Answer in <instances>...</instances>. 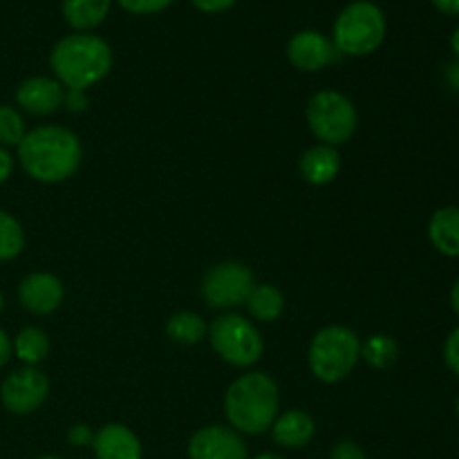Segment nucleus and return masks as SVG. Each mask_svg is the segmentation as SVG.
Segmentation results:
<instances>
[{
    "instance_id": "f257e3e1",
    "label": "nucleus",
    "mask_w": 459,
    "mask_h": 459,
    "mask_svg": "<svg viewBox=\"0 0 459 459\" xmlns=\"http://www.w3.org/2000/svg\"><path fill=\"white\" fill-rule=\"evenodd\" d=\"M81 142L61 126H40L18 143V161L31 179L43 184L65 182L79 170Z\"/></svg>"
},
{
    "instance_id": "f03ea898",
    "label": "nucleus",
    "mask_w": 459,
    "mask_h": 459,
    "mask_svg": "<svg viewBox=\"0 0 459 459\" xmlns=\"http://www.w3.org/2000/svg\"><path fill=\"white\" fill-rule=\"evenodd\" d=\"M56 81L67 90L85 92L90 85L99 83L112 67V49L99 36L79 31L54 45L49 54Z\"/></svg>"
},
{
    "instance_id": "7ed1b4c3",
    "label": "nucleus",
    "mask_w": 459,
    "mask_h": 459,
    "mask_svg": "<svg viewBox=\"0 0 459 459\" xmlns=\"http://www.w3.org/2000/svg\"><path fill=\"white\" fill-rule=\"evenodd\" d=\"M224 415L233 430L260 435L276 421L278 385L264 372H249L233 381L224 397Z\"/></svg>"
},
{
    "instance_id": "20e7f679",
    "label": "nucleus",
    "mask_w": 459,
    "mask_h": 459,
    "mask_svg": "<svg viewBox=\"0 0 459 459\" xmlns=\"http://www.w3.org/2000/svg\"><path fill=\"white\" fill-rule=\"evenodd\" d=\"M361 357V341L350 327L330 325L314 336L309 345V368L323 384L343 381Z\"/></svg>"
},
{
    "instance_id": "39448f33",
    "label": "nucleus",
    "mask_w": 459,
    "mask_h": 459,
    "mask_svg": "<svg viewBox=\"0 0 459 459\" xmlns=\"http://www.w3.org/2000/svg\"><path fill=\"white\" fill-rule=\"evenodd\" d=\"M384 12L368 0L350 3L334 22V45L348 56H368L384 43Z\"/></svg>"
},
{
    "instance_id": "423d86ee",
    "label": "nucleus",
    "mask_w": 459,
    "mask_h": 459,
    "mask_svg": "<svg viewBox=\"0 0 459 459\" xmlns=\"http://www.w3.org/2000/svg\"><path fill=\"white\" fill-rule=\"evenodd\" d=\"M307 124L314 137L325 142V146H341L357 130V108L345 94L323 90L309 99Z\"/></svg>"
},
{
    "instance_id": "0eeeda50",
    "label": "nucleus",
    "mask_w": 459,
    "mask_h": 459,
    "mask_svg": "<svg viewBox=\"0 0 459 459\" xmlns=\"http://www.w3.org/2000/svg\"><path fill=\"white\" fill-rule=\"evenodd\" d=\"M209 339L222 361L236 368H249L263 357V336L255 330L254 323H249L240 314H224L215 318L209 330Z\"/></svg>"
},
{
    "instance_id": "6e6552de",
    "label": "nucleus",
    "mask_w": 459,
    "mask_h": 459,
    "mask_svg": "<svg viewBox=\"0 0 459 459\" xmlns=\"http://www.w3.org/2000/svg\"><path fill=\"white\" fill-rule=\"evenodd\" d=\"M255 287L254 273L240 263H220L206 272L202 281V296L215 309H229L245 305Z\"/></svg>"
},
{
    "instance_id": "1a4fd4ad",
    "label": "nucleus",
    "mask_w": 459,
    "mask_h": 459,
    "mask_svg": "<svg viewBox=\"0 0 459 459\" xmlns=\"http://www.w3.org/2000/svg\"><path fill=\"white\" fill-rule=\"evenodd\" d=\"M49 393V381L36 368L27 366L13 370L0 385V402L13 415H30L39 411Z\"/></svg>"
},
{
    "instance_id": "9d476101",
    "label": "nucleus",
    "mask_w": 459,
    "mask_h": 459,
    "mask_svg": "<svg viewBox=\"0 0 459 459\" xmlns=\"http://www.w3.org/2000/svg\"><path fill=\"white\" fill-rule=\"evenodd\" d=\"M188 459H247V444L229 426H206L188 442Z\"/></svg>"
},
{
    "instance_id": "9b49d317",
    "label": "nucleus",
    "mask_w": 459,
    "mask_h": 459,
    "mask_svg": "<svg viewBox=\"0 0 459 459\" xmlns=\"http://www.w3.org/2000/svg\"><path fill=\"white\" fill-rule=\"evenodd\" d=\"M339 54L341 52L336 49L334 40L314 30L299 31L287 43V58H290L291 65L303 72L323 70V67L332 65Z\"/></svg>"
},
{
    "instance_id": "f8f14e48",
    "label": "nucleus",
    "mask_w": 459,
    "mask_h": 459,
    "mask_svg": "<svg viewBox=\"0 0 459 459\" xmlns=\"http://www.w3.org/2000/svg\"><path fill=\"white\" fill-rule=\"evenodd\" d=\"M16 103L30 115H52L65 103V88L49 76H31L18 85Z\"/></svg>"
},
{
    "instance_id": "ddd939ff",
    "label": "nucleus",
    "mask_w": 459,
    "mask_h": 459,
    "mask_svg": "<svg viewBox=\"0 0 459 459\" xmlns=\"http://www.w3.org/2000/svg\"><path fill=\"white\" fill-rule=\"evenodd\" d=\"M18 299L27 312L45 316L63 303V282L52 273H30L18 287Z\"/></svg>"
},
{
    "instance_id": "4468645a",
    "label": "nucleus",
    "mask_w": 459,
    "mask_h": 459,
    "mask_svg": "<svg viewBox=\"0 0 459 459\" xmlns=\"http://www.w3.org/2000/svg\"><path fill=\"white\" fill-rule=\"evenodd\" d=\"M92 448L97 459H142V444L130 429L108 424L94 435Z\"/></svg>"
},
{
    "instance_id": "2eb2a0df",
    "label": "nucleus",
    "mask_w": 459,
    "mask_h": 459,
    "mask_svg": "<svg viewBox=\"0 0 459 459\" xmlns=\"http://www.w3.org/2000/svg\"><path fill=\"white\" fill-rule=\"evenodd\" d=\"M314 420L303 411H290L272 424V437L278 446L303 448L314 437Z\"/></svg>"
},
{
    "instance_id": "dca6fc26",
    "label": "nucleus",
    "mask_w": 459,
    "mask_h": 459,
    "mask_svg": "<svg viewBox=\"0 0 459 459\" xmlns=\"http://www.w3.org/2000/svg\"><path fill=\"white\" fill-rule=\"evenodd\" d=\"M341 169V157L334 146H314L300 157V175L314 186H325L336 178Z\"/></svg>"
},
{
    "instance_id": "f3484780",
    "label": "nucleus",
    "mask_w": 459,
    "mask_h": 459,
    "mask_svg": "<svg viewBox=\"0 0 459 459\" xmlns=\"http://www.w3.org/2000/svg\"><path fill=\"white\" fill-rule=\"evenodd\" d=\"M429 238L439 254L448 258L459 255V206H444L435 211L429 224Z\"/></svg>"
},
{
    "instance_id": "a211bd4d",
    "label": "nucleus",
    "mask_w": 459,
    "mask_h": 459,
    "mask_svg": "<svg viewBox=\"0 0 459 459\" xmlns=\"http://www.w3.org/2000/svg\"><path fill=\"white\" fill-rule=\"evenodd\" d=\"M112 0H63V18L76 31H90L103 22Z\"/></svg>"
},
{
    "instance_id": "6ab92c4d",
    "label": "nucleus",
    "mask_w": 459,
    "mask_h": 459,
    "mask_svg": "<svg viewBox=\"0 0 459 459\" xmlns=\"http://www.w3.org/2000/svg\"><path fill=\"white\" fill-rule=\"evenodd\" d=\"M245 305L254 318L263 323H273L285 309V299H282L281 290H276L273 285H255Z\"/></svg>"
},
{
    "instance_id": "aec40b11",
    "label": "nucleus",
    "mask_w": 459,
    "mask_h": 459,
    "mask_svg": "<svg viewBox=\"0 0 459 459\" xmlns=\"http://www.w3.org/2000/svg\"><path fill=\"white\" fill-rule=\"evenodd\" d=\"M13 352L27 366L36 368L49 352V339L40 327H22L13 339Z\"/></svg>"
},
{
    "instance_id": "412c9836",
    "label": "nucleus",
    "mask_w": 459,
    "mask_h": 459,
    "mask_svg": "<svg viewBox=\"0 0 459 459\" xmlns=\"http://www.w3.org/2000/svg\"><path fill=\"white\" fill-rule=\"evenodd\" d=\"M166 332H169V336L175 343L193 345L200 343V341L204 339L209 327H206L204 318L197 316V314L178 312L169 318V323H166Z\"/></svg>"
},
{
    "instance_id": "4be33fe9",
    "label": "nucleus",
    "mask_w": 459,
    "mask_h": 459,
    "mask_svg": "<svg viewBox=\"0 0 459 459\" xmlns=\"http://www.w3.org/2000/svg\"><path fill=\"white\" fill-rule=\"evenodd\" d=\"M361 357L366 359L368 366L377 368V370H384V368L393 366L397 361L399 345L390 336L375 334L361 345Z\"/></svg>"
},
{
    "instance_id": "5701e85b",
    "label": "nucleus",
    "mask_w": 459,
    "mask_h": 459,
    "mask_svg": "<svg viewBox=\"0 0 459 459\" xmlns=\"http://www.w3.org/2000/svg\"><path fill=\"white\" fill-rule=\"evenodd\" d=\"M22 247H25V233L18 220L13 215L4 213L0 209V263L4 260H13L21 255Z\"/></svg>"
},
{
    "instance_id": "b1692460",
    "label": "nucleus",
    "mask_w": 459,
    "mask_h": 459,
    "mask_svg": "<svg viewBox=\"0 0 459 459\" xmlns=\"http://www.w3.org/2000/svg\"><path fill=\"white\" fill-rule=\"evenodd\" d=\"M25 121L12 106H0V146H18L25 137Z\"/></svg>"
},
{
    "instance_id": "393cba45",
    "label": "nucleus",
    "mask_w": 459,
    "mask_h": 459,
    "mask_svg": "<svg viewBox=\"0 0 459 459\" xmlns=\"http://www.w3.org/2000/svg\"><path fill=\"white\" fill-rule=\"evenodd\" d=\"M130 13H157L169 7L173 0H117Z\"/></svg>"
},
{
    "instance_id": "a878e982",
    "label": "nucleus",
    "mask_w": 459,
    "mask_h": 459,
    "mask_svg": "<svg viewBox=\"0 0 459 459\" xmlns=\"http://www.w3.org/2000/svg\"><path fill=\"white\" fill-rule=\"evenodd\" d=\"M444 361H446L448 370L459 377V327L448 334L446 345H444Z\"/></svg>"
},
{
    "instance_id": "bb28decb",
    "label": "nucleus",
    "mask_w": 459,
    "mask_h": 459,
    "mask_svg": "<svg viewBox=\"0 0 459 459\" xmlns=\"http://www.w3.org/2000/svg\"><path fill=\"white\" fill-rule=\"evenodd\" d=\"M330 459H366V453L359 444L354 442H341L332 448Z\"/></svg>"
},
{
    "instance_id": "cd10ccee",
    "label": "nucleus",
    "mask_w": 459,
    "mask_h": 459,
    "mask_svg": "<svg viewBox=\"0 0 459 459\" xmlns=\"http://www.w3.org/2000/svg\"><path fill=\"white\" fill-rule=\"evenodd\" d=\"M200 12L206 13H222L236 4V0H191Z\"/></svg>"
},
{
    "instance_id": "c85d7f7f",
    "label": "nucleus",
    "mask_w": 459,
    "mask_h": 459,
    "mask_svg": "<svg viewBox=\"0 0 459 459\" xmlns=\"http://www.w3.org/2000/svg\"><path fill=\"white\" fill-rule=\"evenodd\" d=\"M67 439H70V444H74V446H88V444H92L94 435L90 433L88 426L79 424V426H72L70 433H67Z\"/></svg>"
},
{
    "instance_id": "c756f323",
    "label": "nucleus",
    "mask_w": 459,
    "mask_h": 459,
    "mask_svg": "<svg viewBox=\"0 0 459 459\" xmlns=\"http://www.w3.org/2000/svg\"><path fill=\"white\" fill-rule=\"evenodd\" d=\"M65 103H67V108H70V110L79 112V110H85V106H88V97H85V92H76V90H67Z\"/></svg>"
},
{
    "instance_id": "7c9ffc66",
    "label": "nucleus",
    "mask_w": 459,
    "mask_h": 459,
    "mask_svg": "<svg viewBox=\"0 0 459 459\" xmlns=\"http://www.w3.org/2000/svg\"><path fill=\"white\" fill-rule=\"evenodd\" d=\"M12 170H13V157L9 155L7 148L0 146V184L7 182Z\"/></svg>"
},
{
    "instance_id": "2f4dec72",
    "label": "nucleus",
    "mask_w": 459,
    "mask_h": 459,
    "mask_svg": "<svg viewBox=\"0 0 459 459\" xmlns=\"http://www.w3.org/2000/svg\"><path fill=\"white\" fill-rule=\"evenodd\" d=\"M12 352H13L12 339L7 336V332L0 330V368H3L9 359H12Z\"/></svg>"
},
{
    "instance_id": "473e14b6",
    "label": "nucleus",
    "mask_w": 459,
    "mask_h": 459,
    "mask_svg": "<svg viewBox=\"0 0 459 459\" xmlns=\"http://www.w3.org/2000/svg\"><path fill=\"white\" fill-rule=\"evenodd\" d=\"M435 7L448 16H459V0H433Z\"/></svg>"
},
{
    "instance_id": "72a5a7b5",
    "label": "nucleus",
    "mask_w": 459,
    "mask_h": 459,
    "mask_svg": "<svg viewBox=\"0 0 459 459\" xmlns=\"http://www.w3.org/2000/svg\"><path fill=\"white\" fill-rule=\"evenodd\" d=\"M451 305L453 309H455V314L459 316V281L453 285V291H451Z\"/></svg>"
},
{
    "instance_id": "f704fd0d",
    "label": "nucleus",
    "mask_w": 459,
    "mask_h": 459,
    "mask_svg": "<svg viewBox=\"0 0 459 459\" xmlns=\"http://www.w3.org/2000/svg\"><path fill=\"white\" fill-rule=\"evenodd\" d=\"M451 48H453V52H455V56L459 58V25H457V30L453 31V36H451Z\"/></svg>"
},
{
    "instance_id": "c9c22d12",
    "label": "nucleus",
    "mask_w": 459,
    "mask_h": 459,
    "mask_svg": "<svg viewBox=\"0 0 459 459\" xmlns=\"http://www.w3.org/2000/svg\"><path fill=\"white\" fill-rule=\"evenodd\" d=\"M254 459H282V457L273 455V453H263V455H258V457H254Z\"/></svg>"
},
{
    "instance_id": "e433bc0d",
    "label": "nucleus",
    "mask_w": 459,
    "mask_h": 459,
    "mask_svg": "<svg viewBox=\"0 0 459 459\" xmlns=\"http://www.w3.org/2000/svg\"><path fill=\"white\" fill-rule=\"evenodd\" d=\"M0 312H3V294H0Z\"/></svg>"
},
{
    "instance_id": "4c0bfd02",
    "label": "nucleus",
    "mask_w": 459,
    "mask_h": 459,
    "mask_svg": "<svg viewBox=\"0 0 459 459\" xmlns=\"http://www.w3.org/2000/svg\"><path fill=\"white\" fill-rule=\"evenodd\" d=\"M39 459H61V457H49V455H48V457H39Z\"/></svg>"
},
{
    "instance_id": "58836bf2",
    "label": "nucleus",
    "mask_w": 459,
    "mask_h": 459,
    "mask_svg": "<svg viewBox=\"0 0 459 459\" xmlns=\"http://www.w3.org/2000/svg\"><path fill=\"white\" fill-rule=\"evenodd\" d=\"M457 411H459V402H457Z\"/></svg>"
}]
</instances>
